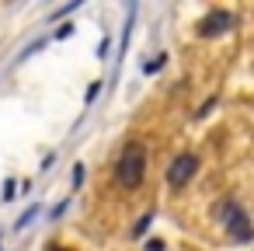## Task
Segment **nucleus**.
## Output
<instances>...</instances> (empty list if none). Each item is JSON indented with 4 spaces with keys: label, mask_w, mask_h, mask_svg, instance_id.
Listing matches in <instances>:
<instances>
[{
    "label": "nucleus",
    "mask_w": 254,
    "mask_h": 251,
    "mask_svg": "<svg viewBox=\"0 0 254 251\" xmlns=\"http://www.w3.org/2000/svg\"><path fill=\"white\" fill-rule=\"evenodd\" d=\"M160 67H164V56H157V60H153V63H146L143 70H146V74H153V70H160Z\"/></svg>",
    "instance_id": "nucleus-6"
},
{
    "label": "nucleus",
    "mask_w": 254,
    "mask_h": 251,
    "mask_svg": "<svg viewBox=\"0 0 254 251\" xmlns=\"http://www.w3.org/2000/svg\"><path fill=\"white\" fill-rule=\"evenodd\" d=\"M146 227H150V213H146V216H139V223H136V227H132V234H136V237H139V234H143V230H146Z\"/></svg>",
    "instance_id": "nucleus-5"
},
{
    "label": "nucleus",
    "mask_w": 254,
    "mask_h": 251,
    "mask_svg": "<svg viewBox=\"0 0 254 251\" xmlns=\"http://www.w3.org/2000/svg\"><path fill=\"white\" fill-rule=\"evenodd\" d=\"M219 220H223V227H226V234H230V241H240V244H247V241H254V223H251V216L244 213V206L237 202V199H226V202H219Z\"/></svg>",
    "instance_id": "nucleus-2"
},
{
    "label": "nucleus",
    "mask_w": 254,
    "mask_h": 251,
    "mask_svg": "<svg viewBox=\"0 0 254 251\" xmlns=\"http://www.w3.org/2000/svg\"><path fill=\"white\" fill-rule=\"evenodd\" d=\"M230 28H237V18L230 14V11H209L202 21H198V35L202 39H216V35H223V32H230Z\"/></svg>",
    "instance_id": "nucleus-4"
},
{
    "label": "nucleus",
    "mask_w": 254,
    "mask_h": 251,
    "mask_svg": "<svg viewBox=\"0 0 254 251\" xmlns=\"http://www.w3.org/2000/svg\"><path fill=\"white\" fill-rule=\"evenodd\" d=\"M195 171H198V157L195 154H178L171 161V167H167V185L171 188H185L195 178Z\"/></svg>",
    "instance_id": "nucleus-3"
},
{
    "label": "nucleus",
    "mask_w": 254,
    "mask_h": 251,
    "mask_svg": "<svg viewBox=\"0 0 254 251\" xmlns=\"http://www.w3.org/2000/svg\"><path fill=\"white\" fill-rule=\"evenodd\" d=\"M49 251H70V248H60V244H49Z\"/></svg>",
    "instance_id": "nucleus-8"
},
{
    "label": "nucleus",
    "mask_w": 254,
    "mask_h": 251,
    "mask_svg": "<svg viewBox=\"0 0 254 251\" xmlns=\"http://www.w3.org/2000/svg\"><path fill=\"white\" fill-rule=\"evenodd\" d=\"M146 251H164V241H150V244H146Z\"/></svg>",
    "instance_id": "nucleus-7"
},
{
    "label": "nucleus",
    "mask_w": 254,
    "mask_h": 251,
    "mask_svg": "<svg viewBox=\"0 0 254 251\" xmlns=\"http://www.w3.org/2000/svg\"><path fill=\"white\" fill-rule=\"evenodd\" d=\"M143 178H146V147L143 143H126V150L115 164V181L132 192V188L143 185Z\"/></svg>",
    "instance_id": "nucleus-1"
}]
</instances>
